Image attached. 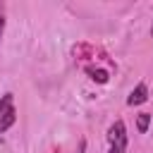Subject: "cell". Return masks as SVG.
<instances>
[{
    "label": "cell",
    "instance_id": "5",
    "mask_svg": "<svg viewBox=\"0 0 153 153\" xmlns=\"http://www.w3.org/2000/svg\"><path fill=\"white\" fill-rule=\"evenodd\" d=\"M148 124H151V112H139V117H136V129H139V131H146Z\"/></svg>",
    "mask_w": 153,
    "mask_h": 153
},
{
    "label": "cell",
    "instance_id": "6",
    "mask_svg": "<svg viewBox=\"0 0 153 153\" xmlns=\"http://www.w3.org/2000/svg\"><path fill=\"white\" fill-rule=\"evenodd\" d=\"M2 33H5V7L0 2V38H2Z\"/></svg>",
    "mask_w": 153,
    "mask_h": 153
},
{
    "label": "cell",
    "instance_id": "7",
    "mask_svg": "<svg viewBox=\"0 0 153 153\" xmlns=\"http://www.w3.org/2000/svg\"><path fill=\"white\" fill-rule=\"evenodd\" d=\"M151 36H153V26H151Z\"/></svg>",
    "mask_w": 153,
    "mask_h": 153
},
{
    "label": "cell",
    "instance_id": "3",
    "mask_svg": "<svg viewBox=\"0 0 153 153\" xmlns=\"http://www.w3.org/2000/svg\"><path fill=\"white\" fill-rule=\"evenodd\" d=\"M146 100H148V86H146L143 81H139V84L131 88L127 103H129V105H141V103H146Z\"/></svg>",
    "mask_w": 153,
    "mask_h": 153
},
{
    "label": "cell",
    "instance_id": "2",
    "mask_svg": "<svg viewBox=\"0 0 153 153\" xmlns=\"http://www.w3.org/2000/svg\"><path fill=\"white\" fill-rule=\"evenodd\" d=\"M17 122V108H14V96L5 93L0 98V134L7 131L12 124Z\"/></svg>",
    "mask_w": 153,
    "mask_h": 153
},
{
    "label": "cell",
    "instance_id": "1",
    "mask_svg": "<svg viewBox=\"0 0 153 153\" xmlns=\"http://www.w3.org/2000/svg\"><path fill=\"white\" fill-rule=\"evenodd\" d=\"M108 141H110V151L108 153H124V148H127V127H124L122 120H115L110 124Z\"/></svg>",
    "mask_w": 153,
    "mask_h": 153
},
{
    "label": "cell",
    "instance_id": "4",
    "mask_svg": "<svg viewBox=\"0 0 153 153\" xmlns=\"http://www.w3.org/2000/svg\"><path fill=\"white\" fill-rule=\"evenodd\" d=\"M86 72L91 74V79H93V81H100V84H105V81H108V72H105V69H100V67H86Z\"/></svg>",
    "mask_w": 153,
    "mask_h": 153
}]
</instances>
